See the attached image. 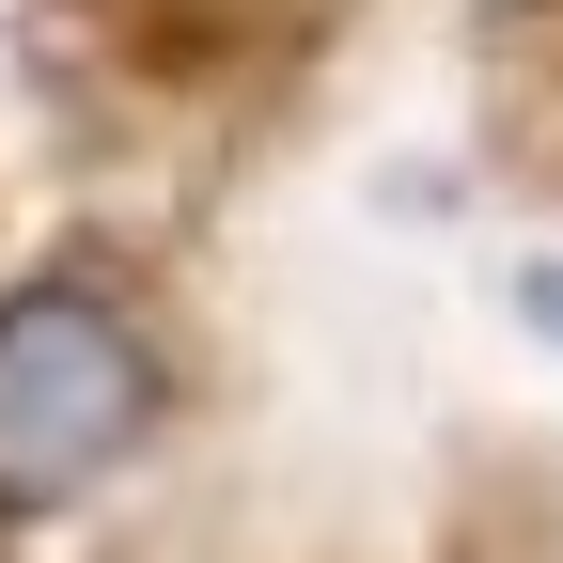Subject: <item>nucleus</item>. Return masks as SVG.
<instances>
[{
  "label": "nucleus",
  "instance_id": "1",
  "mask_svg": "<svg viewBox=\"0 0 563 563\" xmlns=\"http://www.w3.org/2000/svg\"><path fill=\"white\" fill-rule=\"evenodd\" d=\"M157 329H141L110 282L79 266H47L0 298V517H63V501H95V485L157 439Z\"/></svg>",
  "mask_w": 563,
  "mask_h": 563
},
{
  "label": "nucleus",
  "instance_id": "2",
  "mask_svg": "<svg viewBox=\"0 0 563 563\" xmlns=\"http://www.w3.org/2000/svg\"><path fill=\"white\" fill-rule=\"evenodd\" d=\"M517 298H532V313H548V329H563V266H532V282H517Z\"/></svg>",
  "mask_w": 563,
  "mask_h": 563
}]
</instances>
